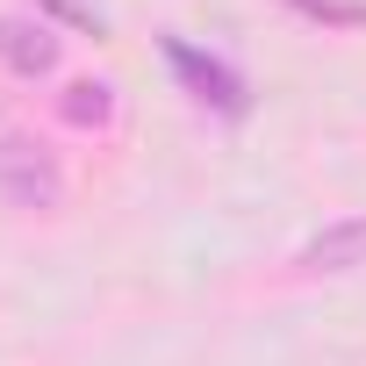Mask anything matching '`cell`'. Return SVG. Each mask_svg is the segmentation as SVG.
<instances>
[{
    "instance_id": "cell-1",
    "label": "cell",
    "mask_w": 366,
    "mask_h": 366,
    "mask_svg": "<svg viewBox=\"0 0 366 366\" xmlns=\"http://www.w3.org/2000/svg\"><path fill=\"white\" fill-rule=\"evenodd\" d=\"M0 202L22 209V216H51V209L65 202L58 158H51L29 129H15V122H0Z\"/></svg>"
},
{
    "instance_id": "cell-2",
    "label": "cell",
    "mask_w": 366,
    "mask_h": 366,
    "mask_svg": "<svg viewBox=\"0 0 366 366\" xmlns=\"http://www.w3.org/2000/svg\"><path fill=\"white\" fill-rule=\"evenodd\" d=\"M359 266H366V216H337L295 252V273H359Z\"/></svg>"
},
{
    "instance_id": "cell-3",
    "label": "cell",
    "mask_w": 366,
    "mask_h": 366,
    "mask_svg": "<svg viewBox=\"0 0 366 366\" xmlns=\"http://www.w3.org/2000/svg\"><path fill=\"white\" fill-rule=\"evenodd\" d=\"M0 65H8L15 79H44L58 65V36L44 22H15V15H0Z\"/></svg>"
},
{
    "instance_id": "cell-4",
    "label": "cell",
    "mask_w": 366,
    "mask_h": 366,
    "mask_svg": "<svg viewBox=\"0 0 366 366\" xmlns=\"http://www.w3.org/2000/svg\"><path fill=\"white\" fill-rule=\"evenodd\" d=\"M65 115L72 122H108L115 101H108V86H65Z\"/></svg>"
},
{
    "instance_id": "cell-5",
    "label": "cell",
    "mask_w": 366,
    "mask_h": 366,
    "mask_svg": "<svg viewBox=\"0 0 366 366\" xmlns=\"http://www.w3.org/2000/svg\"><path fill=\"white\" fill-rule=\"evenodd\" d=\"M51 8H65L72 22H94V8H86V0H51Z\"/></svg>"
}]
</instances>
